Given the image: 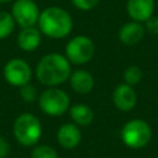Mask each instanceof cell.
<instances>
[{
    "instance_id": "1",
    "label": "cell",
    "mask_w": 158,
    "mask_h": 158,
    "mask_svg": "<svg viewBox=\"0 0 158 158\" xmlns=\"http://www.w3.org/2000/svg\"><path fill=\"white\" fill-rule=\"evenodd\" d=\"M70 62L65 56L49 53L41 58L36 67V78L47 86H57L67 81L72 74Z\"/></svg>"
},
{
    "instance_id": "2",
    "label": "cell",
    "mask_w": 158,
    "mask_h": 158,
    "mask_svg": "<svg viewBox=\"0 0 158 158\" xmlns=\"http://www.w3.org/2000/svg\"><path fill=\"white\" fill-rule=\"evenodd\" d=\"M38 27L41 33L51 38H64L73 28V20L69 12L58 6H51L40 12Z\"/></svg>"
},
{
    "instance_id": "3",
    "label": "cell",
    "mask_w": 158,
    "mask_h": 158,
    "mask_svg": "<svg viewBox=\"0 0 158 158\" xmlns=\"http://www.w3.org/2000/svg\"><path fill=\"white\" fill-rule=\"evenodd\" d=\"M12 130L16 141L25 147L35 146L42 135V126L40 120L28 112L21 114L16 117Z\"/></svg>"
},
{
    "instance_id": "4",
    "label": "cell",
    "mask_w": 158,
    "mask_h": 158,
    "mask_svg": "<svg viewBox=\"0 0 158 158\" xmlns=\"http://www.w3.org/2000/svg\"><path fill=\"white\" fill-rule=\"evenodd\" d=\"M69 96L62 89L49 86L44 90L38 99L40 109L49 116H60L69 110Z\"/></svg>"
},
{
    "instance_id": "5",
    "label": "cell",
    "mask_w": 158,
    "mask_h": 158,
    "mask_svg": "<svg viewBox=\"0 0 158 158\" xmlns=\"http://www.w3.org/2000/svg\"><path fill=\"white\" fill-rule=\"evenodd\" d=\"M152 136L151 127L143 120H131L125 123L121 130V138L123 143L130 148L144 147Z\"/></svg>"
},
{
    "instance_id": "6",
    "label": "cell",
    "mask_w": 158,
    "mask_h": 158,
    "mask_svg": "<svg viewBox=\"0 0 158 158\" xmlns=\"http://www.w3.org/2000/svg\"><path fill=\"white\" fill-rule=\"evenodd\" d=\"M95 53L94 42L86 36H75L65 46V57L73 64L88 63Z\"/></svg>"
},
{
    "instance_id": "7",
    "label": "cell",
    "mask_w": 158,
    "mask_h": 158,
    "mask_svg": "<svg viewBox=\"0 0 158 158\" xmlns=\"http://www.w3.org/2000/svg\"><path fill=\"white\" fill-rule=\"evenodd\" d=\"M4 77L5 80L12 85V86H22L27 83H30L32 77V70L30 64L21 59V58H14L10 59L5 67H4Z\"/></svg>"
},
{
    "instance_id": "8",
    "label": "cell",
    "mask_w": 158,
    "mask_h": 158,
    "mask_svg": "<svg viewBox=\"0 0 158 158\" xmlns=\"http://www.w3.org/2000/svg\"><path fill=\"white\" fill-rule=\"evenodd\" d=\"M11 15L15 23L21 27L35 26L40 17V10L32 0H16L11 9Z\"/></svg>"
},
{
    "instance_id": "9",
    "label": "cell",
    "mask_w": 158,
    "mask_h": 158,
    "mask_svg": "<svg viewBox=\"0 0 158 158\" xmlns=\"http://www.w3.org/2000/svg\"><path fill=\"white\" fill-rule=\"evenodd\" d=\"M136 91L128 84H120L116 86L112 94L114 105L121 111H128L136 105Z\"/></svg>"
},
{
    "instance_id": "10",
    "label": "cell",
    "mask_w": 158,
    "mask_h": 158,
    "mask_svg": "<svg viewBox=\"0 0 158 158\" xmlns=\"http://www.w3.org/2000/svg\"><path fill=\"white\" fill-rule=\"evenodd\" d=\"M57 141L65 149L75 148L81 141V132L75 123H64L57 131Z\"/></svg>"
},
{
    "instance_id": "11",
    "label": "cell",
    "mask_w": 158,
    "mask_h": 158,
    "mask_svg": "<svg viewBox=\"0 0 158 158\" xmlns=\"http://www.w3.org/2000/svg\"><path fill=\"white\" fill-rule=\"evenodd\" d=\"M154 0H128L127 12L130 17L137 22L146 21L153 15Z\"/></svg>"
},
{
    "instance_id": "12",
    "label": "cell",
    "mask_w": 158,
    "mask_h": 158,
    "mask_svg": "<svg viewBox=\"0 0 158 158\" xmlns=\"http://www.w3.org/2000/svg\"><path fill=\"white\" fill-rule=\"evenodd\" d=\"M143 35L144 27L137 21L125 23L118 31V38L126 46H133L138 43L143 38Z\"/></svg>"
},
{
    "instance_id": "13",
    "label": "cell",
    "mask_w": 158,
    "mask_h": 158,
    "mask_svg": "<svg viewBox=\"0 0 158 158\" xmlns=\"http://www.w3.org/2000/svg\"><path fill=\"white\" fill-rule=\"evenodd\" d=\"M41 43V31L33 26L22 27L17 36V44L22 51L32 52Z\"/></svg>"
},
{
    "instance_id": "14",
    "label": "cell",
    "mask_w": 158,
    "mask_h": 158,
    "mask_svg": "<svg viewBox=\"0 0 158 158\" xmlns=\"http://www.w3.org/2000/svg\"><path fill=\"white\" fill-rule=\"evenodd\" d=\"M69 80L73 90L79 94H88L94 88V78L85 69H78L72 73Z\"/></svg>"
},
{
    "instance_id": "15",
    "label": "cell",
    "mask_w": 158,
    "mask_h": 158,
    "mask_svg": "<svg viewBox=\"0 0 158 158\" xmlns=\"http://www.w3.org/2000/svg\"><path fill=\"white\" fill-rule=\"evenodd\" d=\"M69 114H70L72 120L78 126H88L94 120L93 110L88 105H84V104H75L70 106Z\"/></svg>"
},
{
    "instance_id": "16",
    "label": "cell",
    "mask_w": 158,
    "mask_h": 158,
    "mask_svg": "<svg viewBox=\"0 0 158 158\" xmlns=\"http://www.w3.org/2000/svg\"><path fill=\"white\" fill-rule=\"evenodd\" d=\"M15 27V20L11 14L6 11H0V40L6 38Z\"/></svg>"
},
{
    "instance_id": "17",
    "label": "cell",
    "mask_w": 158,
    "mask_h": 158,
    "mask_svg": "<svg viewBox=\"0 0 158 158\" xmlns=\"http://www.w3.org/2000/svg\"><path fill=\"white\" fill-rule=\"evenodd\" d=\"M142 77H143V73H142V70L137 65H130L128 68H126V70L123 73L125 83L131 85V86L138 84L141 81Z\"/></svg>"
},
{
    "instance_id": "18",
    "label": "cell",
    "mask_w": 158,
    "mask_h": 158,
    "mask_svg": "<svg viewBox=\"0 0 158 158\" xmlns=\"http://www.w3.org/2000/svg\"><path fill=\"white\" fill-rule=\"evenodd\" d=\"M31 158H58V153L51 146L40 144L32 149Z\"/></svg>"
},
{
    "instance_id": "19",
    "label": "cell",
    "mask_w": 158,
    "mask_h": 158,
    "mask_svg": "<svg viewBox=\"0 0 158 158\" xmlns=\"http://www.w3.org/2000/svg\"><path fill=\"white\" fill-rule=\"evenodd\" d=\"M20 95L26 102H33L38 96L37 95V89L30 83L20 86Z\"/></svg>"
},
{
    "instance_id": "20",
    "label": "cell",
    "mask_w": 158,
    "mask_h": 158,
    "mask_svg": "<svg viewBox=\"0 0 158 158\" xmlns=\"http://www.w3.org/2000/svg\"><path fill=\"white\" fill-rule=\"evenodd\" d=\"M99 1L100 0H72L73 5L77 9L83 10V11H88V10L94 9L99 4Z\"/></svg>"
},
{
    "instance_id": "21",
    "label": "cell",
    "mask_w": 158,
    "mask_h": 158,
    "mask_svg": "<svg viewBox=\"0 0 158 158\" xmlns=\"http://www.w3.org/2000/svg\"><path fill=\"white\" fill-rule=\"evenodd\" d=\"M146 28L151 35H158V17L152 15L149 19H147Z\"/></svg>"
},
{
    "instance_id": "22",
    "label": "cell",
    "mask_w": 158,
    "mask_h": 158,
    "mask_svg": "<svg viewBox=\"0 0 158 158\" xmlns=\"http://www.w3.org/2000/svg\"><path fill=\"white\" fill-rule=\"evenodd\" d=\"M9 149H10V147H9L7 141L0 136V158H5L9 153Z\"/></svg>"
},
{
    "instance_id": "23",
    "label": "cell",
    "mask_w": 158,
    "mask_h": 158,
    "mask_svg": "<svg viewBox=\"0 0 158 158\" xmlns=\"http://www.w3.org/2000/svg\"><path fill=\"white\" fill-rule=\"evenodd\" d=\"M10 1H11V0H0V2H1V4H5V2H10Z\"/></svg>"
}]
</instances>
